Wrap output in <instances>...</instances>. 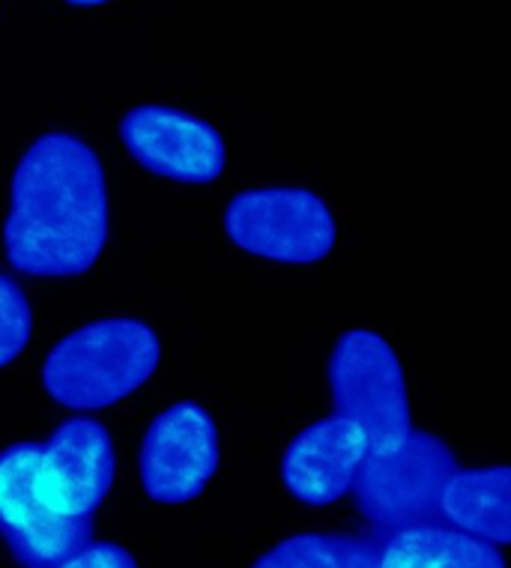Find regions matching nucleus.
Returning a JSON list of instances; mask_svg holds the SVG:
<instances>
[{
  "label": "nucleus",
  "mask_w": 511,
  "mask_h": 568,
  "mask_svg": "<svg viewBox=\"0 0 511 568\" xmlns=\"http://www.w3.org/2000/svg\"><path fill=\"white\" fill-rule=\"evenodd\" d=\"M222 222L236 248L273 264H317L335 248L333 210L324 197L299 186L236 192Z\"/></svg>",
  "instance_id": "nucleus-6"
},
{
  "label": "nucleus",
  "mask_w": 511,
  "mask_h": 568,
  "mask_svg": "<svg viewBox=\"0 0 511 568\" xmlns=\"http://www.w3.org/2000/svg\"><path fill=\"white\" fill-rule=\"evenodd\" d=\"M338 568H380L377 566V545L354 536H338Z\"/></svg>",
  "instance_id": "nucleus-15"
},
{
  "label": "nucleus",
  "mask_w": 511,
  "mask_h": 568,
  "mask_svg": "<svg viewBox=\"0 0 511 568\" xmlns=\"http://www.w3.org/2000/svg\"><path fill=\"white\" fill-rule=\"evenodd\" d=\"M368 455V440L345 416H326L305 425L282 455V481L294 500L324 509L354 488Z\"/></svg>",
  "instance_id": "nucleus-9"
},
{
  "label": "nucleus",
  "mask_w": 511,
  "mask_h": 568,
  "mask_svg": "<svg viewBox=\"0 0 511 568\" xmlns=\"http://www.w3.org/2000/svg\"><path fill=\"white\" fill-rule=\"evenodd\" d=\"M218 470V428L197 402H177L150 422L139 452L141 488L153 503L183 506L207 490Z\"/></svg>",
  "instance_id": "nucleus-7"
},
{
  "label": "nucleus",
  "mask_w": 511,
  "mask_h": 568,
  "mask_svg": "<svg viewBox=\"0 0 511 568\" xmlns=\"http://www.w3.org/2000/svg\"><path fill=\"white\" fill-rule=\"evenodd\" d=\"M380 568H505V557L497 545L476 539L458 527H442L422 520L410 527L389 529L377 545Z\"/></svg>",
  "instance_id": "nucleus-10"
},
{
  "label": "nucleus",
  "mask_w": 511,
  "mask_h": 568,
  "mask_svg": "<svg viewBox=\"0 0 511 568\" xmlns=\"http://www.w3.org/2000/svg\"><path fill=\"white\" fill-rule=\"evenodd\" d=\"M114 476V440L88 416L60 422L45 443L0 452V539L12 559L51 568L90 545Z\"/></svg>",
  "instance_id": "nucleus-1"
},
{
  "label": "nucleus",
  "mask_w": 511,
  "mask_h": 568,
  "mask_svg": "<svg viewBox=\"0 0 511 568\" xmlns=\"http://www.w3.org/2000/svg\"><path fill=\"white\" fill-rule=\"evenodd\" d=\"M162 342L139 317H105L60 338L42 363L45 393L70 410H105L156 374Z\"/></svg>",
  "instance_id": "nucleus-3"
},
{
  "label": "nucleus",
  "mask_w": 511,
  "mask_h": 568,
  "mask_svg": "<svg viewBox=\"0 0 511 568\" xmlns=\"http://www.w3.org/2000/svg\"><path fill=\"white\" fill-rule=\"evenodd\" d=\"M51 568H139V559L117 541H90Z\"/></svg>",
  "instance_id": "nucleus-14"
},
{
  "label": "nucleus",
  "mask_w": 511,
  "mask_h": 568,
  "mask_svg": "<svg viewBox=\"0 0 511 568\" xmlns=\"http://www.w3.org/2000/svg\"><path fill=\"white\" fill-rule=\"evenodd\" d=\"M511 470H454L440 494V518L452 527L505 548L511 541Z\"/></svg>",
  "instance_id": "nucleus-11"
},
{
  "label": "nucleus",
  "mask_w": 511,
  "mask_h": 568,
  "mask_svg": "<svg viewBox=\"0 0 511 568\" xmlns=\"http://www.w3.org/2000/svg\"><path fill=\"white\" fill-rule=\"evenodd\" d=\"M3 222L12 270L37 278L88 273L109 243L111 206L96 150L72 132H45L21 153Z\"/></svg>",
  "instance_id": "nucleus-2"
},
{
  "label": "nucleus",
  "mask_w": 511,
  "mask_h": 568,
  "mask_svg": "<svg viewBox=\"0 0 511 568\" xmlns=\"http://www.w3.org/2000/svg\"><path fill=\"white\" fill-rule=\"evenodd\" d=\"M458 470L454 452L428 432H410L401 446L368 452L354 479L356 509L377 529L440 518V494Z\"/></svg>",
  "instance_id": "nucleus-5"
},
{
  "label": "nucleus",
  "mask_w": 511,
  "mask_h": 568,
  "mask_svg": "<svg viewBox=\"0 0 511 568\" xmlns=\"http://www.w3.org/2000/svg\"><path fill=\"white\" fill-rule=\"evenodd\" d=\"M120 141L150 174L177 183H216L227 165L225 138L218 129L171 105L126 111L120 120Z\"/></svg>",
  "instance_id": "nucleus-8"
},
{
  "label": "nucleus",
  "mask_w": 511,
  "mask_h": 568,
  "mask_svg": "<svg viewBox=\"0 0 511 568\" xmlns=\"http://www.w3.org/2000/svg\"><path fill=\"white\" fill-rule=\"evenodd\" d=\"M329 389L335 413L365 434L368 452L395 449L413 432L401 359L384 335L347 329L329 356Z\"/></svg>",
  "instance_id": "nucleus-4"
},
{
  "label": "nucleus",
  "mask_w": 511,
  "mask_h": 568,
  "mask_svg": "<svg viewBox=\"0 0 511 568\" xmlns=\"http://www.w3.org/2000/svg\"><path fill=\"white\" fill-rule=\"evenodd\" d=\"M70 7H81V10H90V7H102V3H109V0H67Z\"/></svg>",
  "instance_id": "nucleus-16"
},
{
  "label": "nucleus",
  "mask_w": 511,
  "mask_h": 568,
  "mask_svg": "<svg viewBox=\"0 0 511 568\" xmlns=\"http://www.w3.org/2000/svg\"><path fill=\"white\" fill-rule=\"evenodd\" d=\"M252 568H338V536L299 532L266 550Z\"/></svg>",
  "instance_id": "nucleus-13"
},
{
  "label": "nucleus",
  "mask_w": 511,
  "mask_h": 568,
  "mask_svg": "<svg viewBox=\"0 0 511 568\" xmlns=\"http://www.w3.org/2000/svg\"><path fill=\"white\" fill-rule=\"evenodd\" d=\"M33 333V312L21 284L0 273V368L19 359Z\"/></svg>",
  "instance_id": "nucleus-12"
}]
</instances>
